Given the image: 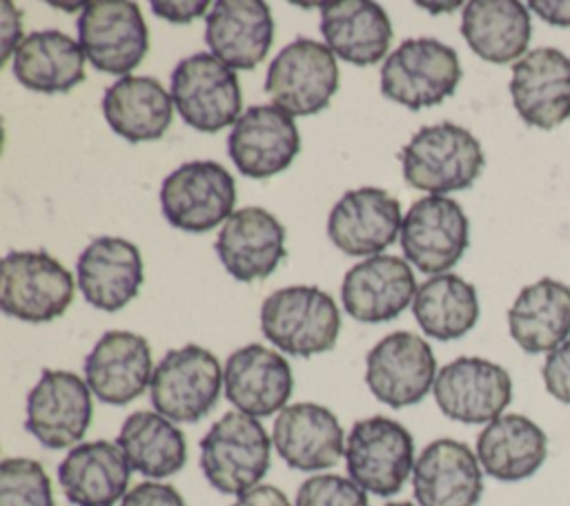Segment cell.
I'll return each instance as SVG.
<instances>
[{
	"mask_svg": "<svg viewBox=\"0 0 570 506\" xmlns=\"http://www.w3.org/2000/svg\"><path fill=\"white\" fill-rule=\"evenodd\" d=\"M383 506H416V504H410V502H390V504H383Z\"/></svg>",
	"mask_w": 570,
	"mask_h": 506,
	"instance_id": "45",
	"label": "cell"
},
{
	"mask_svg": "<svg viewBox=\"0 0 570 506\" xmlns=\"http://www.w3.org/2000/svg\"><path fill=\"white\" fill-rule=\"evenodd\" d=\"M223 386L218 359L203 346L187 343L167 350L149 383V397L163 417L178 424H194L209 415Z\"/></svg>",
	"mask_w": 570,
	"mask_h": 506,
	"instance_id": "6",
	"label": "cell"
},
{
	"mask_svg": "<svg viewBox=\"0 0 570 506\" xmlns=\"http://www.w3.org/2000/svg\"><path fill=\"white\" fill-rule=\"evenodd\" d=\"M169 96L180 118L203 134H216L240 118V85L214 53H191L171 71Z\"/></svg>",
	"mask_w": 570,
	"mask_h": 506,
	"instance_id": "7",
	"label": "cell"
},
{
	"mask_svg": "<svg viewBox=\"0 0 570 506\" xmlns=\"http://www.w3.org/2000/svg\"><path fill=\"white\" fill-rule=\"evenodd\" d=\"M261 330L278 350L294 357H314L334 348L341 332V312L325 290L289 285L263 301Z\"/></svg>",
	"mask_w": 570,
	"mask_h": 506,
	"instance_id": "2",
	"label": "cell"
},
{
	"mask_svg": "<svg viewBox=\"0 0 570 506\" xmlns=\"http://www.w3.org/2000/svg\"><path fill=\"white\" fill-rule=\"evenodd\" d=\"M410 430L383 415L361 419L345 439V468L354 484L379 497L396 495L414 470Z\"/></svg>",
	"mask_w": 570,
	"mask_h": 506,
	"instance_id": "5",
	"label": "cell"
},
{
	"mask_svg": "<svg viewBox=\"0 0 570 506\" xmlns=\"http://www.w3.org/2000/svg\"><path fill=\"white\" fill-rule=\"evenodd\" d=\"M416 279L407 261L376 254L352 265L341 285L345 312L361 323L396 319L416 296Z\"/></svg>",
	"mask_w": 570,
	"mask_h": 506,
	"instance_id": "20",
	"label": "cell"
},
{
	"mask_svg": "<svg viewBox=\"0 0 570 506\" xmlns=\"http://www.w3.org/2000/svg\"><path fill=\"white\" fill-rule=\"evenodd\" d=\"M274 40L272 11L261 0H220L205 18V42L232 69H254Z\"/></svg>",
	"mask_w": 570,
	"mask_h": 506,
	"instance_id": "26",
	"label": "cell"
},
{
	"mask_svg": "<svg viewBox=\"0 0 570 506\" xmlns=\"http://www.w3.org/2000/svg\"><path fill=\"white\" fill-rule=\"evenodd\" d=\"M223 388L238 412L258 419L285 408L294 390V377L283 354L263 343H249L227 357Z\"/></svg>",
	"mask_w": 570,
	"mask_h": 506,
	"instance_id": "19",
	"label": "cell"
},
{
	"mask_svg": "<svg viewBox=\"0 0 570 506\" xmlns=\"http://www.w3.org/2000/svg\"><path fill=\"white\" fill-rule=\"evenodd\" d=\"M546 455V432L519 412L497 417L476 437V459L499 481H521L534 475L543 466Z\"/></svg>",
	"mask_w": 570,
	"mask_h": 506,
	"instance_id": "29",
	"label": "cell"
},
{
	"mask_svg": "<svg viewBox=\"0 0 570 506\" xmlns=\"http://www.w3.org/2000/svg\"><path fill=\"white\" fill-rule=\"evenodd\" d=\"M301 149L294 118L276 105H254L227 136V152L243 176L269 178L285 172Z\"/></svg>",
	"mask_w": 570,
	"mask_h": 506,
	"instance_id": "16",
	"label": "cell"
},
{
	"mask_svg": "<svg viewBox=\"0 0 570 506\" xmlns=\"http://www.w3.org/2000/svg\"><path fill=\"white\" fill-rule=\"evenodd\" d=\"M508 328L521 350L552 352L570 334V288L550 276L525 285L508 310Z\"/></svg>",
	"mask_w": 570,
	"mask_h": 506,
	"instance_id": "30",
	"label": "cell"
},
{
	"mask_svg": "<svg viewBox=\"0 0 570 506\" xmlns=\"http://www.w3.org/2000/svg\"><path fill=\"white\" fill-rule=\"evenodd\" d=\"M0 9H2V42H4V47H2V62H7L9 60V56H11V51L16 53V49H18V38H20V13L13 9V4L11 2H2L0 4Z\"/></svg>",
	"mask_w": 570,
	"mask_h": 506,
	"instance_id": "43",
	"label": "cell"
},
{
	"mask_svg": "<svg viewBox=\"0 0 570 506\" xmlns=\"http://www.w3.org/2000/svg\"><path fill=\"white\" fill-rule=\"evenodd\" d=\"M76 276L89 305L118 312L142 285L145 270L140 250L120 236H98L78 256Z\"/></svg>",
	"mask_w": 570,
	"mask_h": 506,
	"instance_id": "25",
	"label": "cell"
},
{
	"mask_svg": "<svg viewBox=\"0 0 570 506\" xmlns=\"http://www.w3.org/2000/svg\"><path fill=\"white\" fill-rule=\"evenodd\" d=\"M0 506H56L51 479L40 461L29 457L2 459Z\"/></svg>",
	"mask_w": 570,
	"mask_h": 506,
	"instance_id": "36",
	"label": "cell"
},
{
	"mask_svg": "<svg viewBox=\"0 0 570 506\" xmlns=\"http://www.w3.org/2000/svg\"><path fill=\"white\" fill-rule=\"evenodd\" d=\"M232 506H292V504L281 488L272 484H258L245 490L243 495H238Z\"/></svg>",
	"mask_w": 570,
	"mask_h": 506,
	"instance_id": "41",
	"label": "cell"
},
{
	"mask_svg": "<svg viewBox=\"0 0 570 506\" xmlns=\"http://www.w3.org/2000/svg\"><path fill=\"white\" fill-rule=\"evenodd\" d=\"M401 203L381 187L347 189L330 212L327 236L350 256H376L401 234Z\"/></svg>",
	"mask_w": 570,
	"mask_h": 506,
	"instance_id": "17",
	"label": "cell"
},
{
	"mask_svg": "<svg viewBox=\"0 0 570 506\" xmlns=\"http://www.w3.org/2000/svg\"><path fill=\"white\" fill-rule=\"evenodd\" d=\"M76 29L78 45L82 47L85 58L98 71L125 78L147 56L149 33L136 2H87L82 4Z\"/></svg>",
	"mask_w": 570,
	"mask_h": 506,
	"instance_id": "11",
	"label": "cell"
},
{
	"mask_svg": "<svg viewBox=\"0 0 570 506\" xmlns=\"http://www.w3.org/2000/svg\"><path fill=\"white\" fill-rule=\"evenodd\" d=\"M281 459L303 473L332 468L345 455V435L336 415L312 401L285 406L272 428Z\"/></svg>",
	"mask_w": 570,
	"mask_h": 506,
	"instance_id": "22",
	"label": "cell"
},
{
	"mask_svg": "<svg viewBox=\"0 0 570 506\" xmlns=\"http://www.w3.org/2000/svg\"><path fill=\"white\" fill-rule=\"evenodd\" d=\"M272 439L256 417L225 412L200 439V470L223 495H243L258 486L269 468Z\"/></svg>",
	"mask_w": 570,
	"mask_h": 506,
	"instance_id": "3",
	"label": "cell"
},
{
	"mask_svg": "<svg viewBox=\"0 0 570 506\" xmlns=\"http://www.w3.org/2000/svg\"><path fill=\"white\" fill-rule=\"evenodd\" d=\"M207 2H196V0H191V2H165V0H154L151 2V9H154V13L158 16V18H165V20H169V22H174V25H187V22H191L194 18H198V16H203L205 11H207Z\"/></svg>",
	"mask_w": 570,
	"mask_h": 506,
	"instance_id": "40",
	"label": "cell"
},
{
	"mask_svg": "<svg viewBox=\"0 0 570 506\" xmlns=\"http://www.w3.org/2000/svg\"><path fill=\"white\" fill-rule=\"evenodd\" d=\"M16 80L38 94H65L85 80V51L58 29L33 31L13 53Z\"/></svg>",
	"mask_w": 570,
	"mask_h": 506,
	"instance_id": "32",
	"label": "cell"
},
{
	"mask_svg": "<svg viewBox=\"0 0 570 506\" xmlns=\"http://www.w3.org/2000/svg\"><path fill=\"white\" fill-rule=\"evenodd\" d=\"M321 33L334 56L367 67L387 53L392 22L376 2L338 0L321 4Z\"/></svg>",
	"mask_w": 570,
	"mask_h": 506,
	"instance_id": "28",
	"label": "cell"
},
{
	"mask_svg": "<svg viewBox=\"0 0 570 506\" xmlns=\"http://www.w3.org/2000/svg\"><path fill=\"white\" fill-rule=\"evenodd\" d=\"M436 359L425 339L396 330L383 337L365 357V383L390 408L419 403L434 386Z\"/></svg>",
	"mask_w": 570,
	"mask_h": 506,
	"instance_id": "13",
	"label": "cell"
},
{
	"mask_svg": "<svg viewBox=\"0 0 570 506\" xmlns=\"http://www.w3.org/2000/svg\"><path fill=\"white\" fill-rule=\"evenodd\" d=\"M410 187L443 196L468 189L481 174L485 156L481 143L461 125L436 123L421 127L399 154Z\"/></svg>",
	"mask_w": 570,
	"mask_h": 506,
	"instance_id": "1",
	"label": "cell"
},
{
	"mask_svg": "<svg viewBox=\"0 0 570 506\" xmlns=\"http://www.w3.org/2000/svg\"><path fill=\"white\" fill-rule=\"evenodd\" d=\"M73 301L71 272L45 250L9 252L2 259L0 308L29 323L53 321Z\"/></svg>",
	"mask_w": 570,
	"mask_h": 506,
	"instance_id": "8",
	"label": "cell"
},
{
	"mask_svg": "<svg viewBox=\"0 0 570 506\" xmlns=\"http://www.w3.org/2000/svg\"><path fill=\"white\" fill-rule=\"evenodd\" d=\"M171 96L151 76H125L102 96L107 125L129 143L156 140L171 125Z\"/></svg>",
	"mask_w": 570,
	"mask_h": 506,
	"instance_id": "33",
	"label": "cell"
},
{
	"mask_svg": "<svg viewBox=\"0 0 570 506\" xmlns=\"http://www.w3.org/2000/svg\"><path fill=\"white\" fill-rule=\"evenodd\" d=\"M510 96L523 123L554 129L570 116V56L537 47L512 65Z\"/></svg>",
	"mask_w": 570,
	"mask_h": 506,
	"instance_id": "18",
	"label": "cell"
},
{
	"mask_svg": "<svg viewBox=\"0 0 570 506\" xmlns=\"http://www.w3.org/2000/svg\"><path fill=\"white\" fill-rule=\"evenodd\" d=\"M91 395L87 381L76 372L45 368L27 395V432L51 450L78 444L91 426Z\"/></svg>",
	"mask_w": 570,
	"mask_h": 506,
	"instance_id": "12",
	"label": "cell"
},
{
	"mask_svg": "<svg viewBox=\"0 0 570 506\" xmlns=\"http://www.w3.org/2000/svg\"><path fill=\"white\" fill-rule=\"evenodd\" d=\"M265 91L289 116L318 114L338 91V65L332 49L312 38H296L269 62Z\"/></svg>",
	"mask_w": 570,
	"mask_h": 506,
	"instance_id": "9",
	"label": "cell"
},
{
	"mask_svg": "<svg viewBox=\"0 0 570 506\" xmlns=\"http://www.w3.org/2000/svg\"><path fill=\"white\" fill-rule=\"evenodd\" d=\"M470 243L463 207L448 196H423L412 203L401 223L405 259L425 274H445Z\"/></svg>",
	"mask_w": 570,
	"mask_h": 506,
	"instance_id": "14",
	"label": "cell"
},
{
	"mask_svg": "<svg viewBox=\"0 0 570 506\" xmlns=\"http://www.w3.org/2000/svg\"><path fill=\"white\" fill-rule=\"evenodd\" d=\"M236 183L216 160H187L165 176L160 210L169 225L185 232H207L234 212Z\"/></svg>",
	"mask_w": 570,
	"mask_h": 506,
	"instance_id": "10",
	"label": "cell"
},
{
	"mask_svg": "<svg viewBox=\"0 0 570 506\" xmlns=\"http://www.w3.org/2000/svg\"><path fill=\"white\" fill-rule=\"evenodd\" d=\"M421 7H428V9H445V11H448V9L459 7V2H454V4H430V2H428V4H423V2H421Z\"/></svg>",
	"mask_w": 570,
	"mask_h": 506,
	"instance_id": "44",
	"label": "cell"
},
{
	"mask_svg": "<svg viewBox=\"0 0 570 506\" xmlns=\"http://www.w3.org/2000/svg\"><path fill=\"white\" fill-rule=\"evenodd\" d=\"M439 410L461 424H490L512 399L508 370L481 357H459L445 363L432 386Z\"/></svg>",
	"mask_w": 570,
	"mask_h": 506,
	"instance_id": "15",
	"label": "cell"
},
{
	"mask_svg": "<svg viewBox=\"0 0 570 506\" xmlns=\"http://www.w3.org/2000/svg\"><path fill=\"white\" fill-rule=\"evenodd\" d=\"M120 506H187L183 495L160 481H142L127 490V495L120 499Z\"/></svg>",
	"mask_w": 570,
	"mask_h": 506,
	"instance_id": "39",
	"label": "cell"
},
{
	"mask_svg": "<svg viewBox=\"0 0 570 506\" xmlns=\"http://www.w3.org/2000/svg\"><path fill=\"white\" fill-rule=\"evenodd\" d=\"M463 71L452 47L436 38L403 40L381 65V94L412 111L443 103Z\"/></svg>",
	"mask_w": 570,
	"mask_h": 506,
	"instance_id": "4",
	"label": "cell"
},
{
	"mask_svg": "<svg viewBox=\"0 0 570 506\" xmlns=\"http://www.w3.org/2000/svg\"><path fill=\"white\" fill-rule=\"evenodd\" d=\"M131 470L163 479L178 473L187 461V441L178 426L160 412H131L116 437Z\"/></svg>",
	"mask_w": 570,
	"mask_h": 506,
	"instance_id": "34",
	"label": "cell"
},
{
	"mask_svg": "<svg viewBox=\"0 0 570 506\" xmlns=\"http://www.w3.org/2000/svg\"><path fill=\"white\" fill-rule=\"evenodd\" d=\"M151 348L145 337L127 330L105 332L85 359V381L111 406H125L151 383Z\"/></svg>",
	"mask_w": 570,
	"mask_h": 506,
	"instance_id": "24",
	"label": "cell"
},
{
	"mask_svg": "<svg viewBox=\"0 0 570 506\" xmlns=\"http://www.w3.org/2000/svg\"><path fill=\"white\" fill-rule=\"evenodd\" d=\"M461 13V33L479 58L494 65L523 58L532 36L530 11L523 2L472 0Z\"/></svg>",
	"mask_w": 570,
	"mask_h": 506,
	"instance_id": "31",
	"label": "cell"
},
{
	"mask_svg": "<svg viewBox=\"0 0 570 506\" xmlns=\"http://www.w3.org/2000/svg\"><path fill=\"white\" fill-rule=\"evenodd\" d=\"M214 250L243 283L269 276L285 259V227L263 207H240L220 227Z\"/></svg>",
	"mask_w": 570,
	"mask_h": 506,
	"instance_id": "23",
	"label": "cell"
},
{
	"mask_svg": "<svg viewBox=\"0 0 570 506\" xmlns=\"http://www.w3.org/2000/svg\"><path fill=\"white\" fill-rule=\"evenodd\" d=\"M412 312L428 337L436 341L459 339L479 321L476 288L456 274H436L419 285Z\"/></svg>",
	"mask_w": 570,
	"mask_h": 506,
	"instance_id": "35",
	"label": "cell"
},
{
	"mask_svg": "<svg viewBox=\"0 0 570 506\" xmlns=\"http://www.w3.org/2000/svg\"><path fill=\"white\" fill-rule=\"evenodd\" d=\"M412 493L419 506H476L483 495L476 453L456 439H434L414 461Z\"/></svg>",
	"mask_w": 570,
	"mask_h": 506,
	"instance_id": "21",
	"label": "cell"
},
{
	"mask_svg": "<svg viewBox=\"0 0 570 506\" xmlns=\"http://www.w3.org/2000/svg\"><path fill=\"white\" fill-rule=\"evenodd\" d=\"M294 506H370V502L350 477L327 473L305 479L296 490Z\"/></svg>",
	"mask_w": 570,
	"mask_h": 506,
	"instance_id": "37",
	"label": "cell"
},
{
	"mask_svg": "<svg viewBox=\"0 0 570 506\" xmlns=\"http://www.w3.org/2000/svg\"><path fill=\"white\" fill-rule=\"evenodd\" d=\"M546 390L561 403H570V339L548 352L541 368Z\"/></svg>",
	"mask_w": 570,
	"mask_h": 506,
	"instance_id": "38",
	"label": "cell"
},
{
	"mask_svg": "<svg viewBox=\"0 0 570 506\" xmlns=\"http://www.w3.org/2000/svg\"><path fill=\"white\" fill-rule=\"evenodd\" d=\"M129 475L118 444L105 439L73 446L58 464V484L76 506H114L127 495Z\"/></svg>",
	"mask_w": 570,
	"mask_h": 506,
	"instance_id": "27",
	"label": "cell"
},
{
	"mask_svg": "<svg viewBox=\"0 0 570 506\" xmlns=\"http://www.w3.org/2000/svg\"><path fill=\"white\" fill-rule=\"evenodd\" d=\"M528 9H532L543 22L552 27H570V0H532Z\"/></svg>",
	"mask_w": 570,
	"mask_h": 506,
	"instance_id": "42",
	"label": "cell"
}]
</instances>
